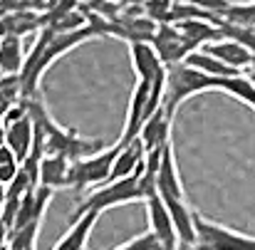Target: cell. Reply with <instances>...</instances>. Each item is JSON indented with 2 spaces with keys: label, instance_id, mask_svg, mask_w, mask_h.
Segmentation results:
<instances>
[{
  "label": "cell",
  "instance_id": "2e32d148",
  "mask_svg": "<svg viewBox=\"0 0 255 250\" xmlns=\"http://www.w3.org/2000/svg\"><path fill=\"white\" fill-rule=\"evenodd\" d=\"M173 25L183 32V37H186L196 50H201V47L208 45V42L223 40L221 27L216 25V20H181V22H173Z\"/></svg>",
  "mask_w": 255,
  "mask_h": 250
},
{
  "label": "cell",
  "instance_id": "603a6c76",
  "mask_svg": "<svg viewBox=\"0 0 255 250\" xmlns=\"http://www.w3.org/2000/svg\"><path fill=\"white\" fill-rule=\"evenodd\" d=\"M20 159L15 156V151L10 149V146H5V144H0V181L2 183H10L15 176H17V171H20Z\"/></svg>",
  "mask_w": 255,
  "mask_h": 250
},
{
  "label": "cell",
  "instance_id": "4316f807",
  "mask_svg": "<svg viewBox=\"0 0 255 250\" xmlns=\"http://www.w3.org/2000/svg\"><path fill=\"white\" fill-rule=\"evenodd\" d=\"M5 196H7V183L0 181V213H2V206H5Z\"/></svg>",
  "mask_w": 255,
  "mask_h": 250
},
{
  "label": "cell",
  "instance_id": "7402d4cb",
  "mask_svg": "<svg viewBox=\"0 0 255 250\" xmlns=\"http://www.w3.org/2000/svg\"><path fill=\"white\" fill-rule=\"evenodd\" d=\"M223 20L236 22V25H243V27H253L255 30V0H251V2H233V5L226 10Z\"/></svg>",
  "mask_w": 255,
  "mask_h": 250
},
{
  "label": "cell",
  "instance_id": "52a82bcc",
  "mask_svg": "<svg viewBox=\"0 0 255 250\" xmlns=\"http://www.w3.org/2000/svg\"><path fill=\"white\" fill-rule=\"evenodd\" d=\"M156 193H159V198L164 203H169V201H186L181 171H178V164H176L173 141H166V146L161 151V161H159V168H156Z\"/></svg>",
  "mask_w": 255,
  "mask_h": 250
},
{
  "label": "cell",
  "instance_id": "f546056e",
  "mask_svg": "<svg viewBox=\"0 0 255 250\" xmlns=\"http://www.w3.org/2000/svg\"><path fill=\"white\" fill-rule=\"evenodd\" d=\"M253 72H255V65H253Z\"/></svg>",
  "mask_w": 255,
  "mask_h": 250
},
{
  "label": "cell",
  "instance_id": "cb8c5ba5",
  "mask_svg": "<svg viewBox=\"0 0 255 250\" xmlns=\"http://www.w3.org/2000/svg\"><path fill=\"white\" fill-rule=\"evenodd\" d=\"M114 250H164V248H161L159 238L151 231H146L144 236H136V238L127 241L124 246H119V248H114Z\"/></svg>",
  "mask_w": 255,
  "mask_h": 250
},
{
  "label": "cell",
  "instance_id": "ba28073f",
  "mask_svg": "<svg viewBox=\"0 0 255 250\" xmlns=\"http://www.w3.org/2000/svg\"><path fill=\"white\" fill-rule=\"evenodd\" d=\"M151 45H154V50L159 52V57H161V62H164L166 67L183 62V60L196 50V47L183 37V32H181L173 22H161V25H159V30H156Z\"/></svg>",
  "mask_w": 255,
  "mask_h": 250
},
{
  "label": "cell",
  "instance_id": "44dd1931",
  "mask_svg": "<svg viewBox=\"0 0 255 250\" xmlns=\"http://www.w3.org/2000/svg\"><path fill=\"white\" fill-rule=\"evenodd\" d=\"M42 223H30L25 228H17L10 233L7 250H37V236H40Z\"/></svg>",
  "mask_w": 255,
  "mask_h": 250
},
{
  "label": "cell",
  "instance_id": "5b68a950",
  "mask_svg": "<svg viewBox=\"0 0 255 250\" xmlns=\"http://www.w3.org/2000/svg\"><path fill=\"white\" fill-rule=\"evenodd\" d=\"M196 221V246L201 250H255V236L238 233L228 226L213 223L193 211Z\"/></svg>",
  "mask_w": 255,
  "mask_h": 250
},
{
  "label": "cell",
  "instance_id": "ac0fdd59",
  "mask_svg": "<svg viewBox=\"0 0 255 250\" xmlns=\"http://www.w3.org/2000/svg\"><path fill=\"white\" fill-rule=\"evenodd\" d=\"M25 50H22V37L7 35L0 40V70L2 75H20L25 65Z\"/></svg>",
  "mask_w": 255,
  "mask_h": 250
},
{
  "label": "cell",
  "instance_id": "83f0119b",
  "mask_svg": "<svg viewBox=\"0 0 255 250\" xmlns=\"http://www.w3.org/2000/svg\"><path fill=\"white\" fill-rule=\"evenodd\" d=\"M0 144H5V124H2V117H0Z\"/></svg>",
  "mask_w": 255,
  "mask_h": 250
},
{
  "label": "cell",
  "instance_id": "484cf974",
  "mask_svg": "<svg viewBox=\"0 0 255 250\" xmlns=\"http://www.w3.org/2000/svg\"><path fill=\"white\" fill-rule=\"evenodd\" d=\"M7 241H10V228L0 221V250L7 248Z\"/></svg>",
  "mask_w": 255,
  "mask_h": 250
},
{
  "label": "cell",
  "instance_id": "7a4b0ae2",
  "mask_svg": "<svg viewBox=\"0 0 255 250\" xmlns=\"http://www.w3.org/2000/svg\"><path fill=\"white\" fill-rule=\"evenodd\" d=\"M218 80L221 77H211V75H203L198 72L196 67L186 65V62H178V65H169L166 67V87H164V99H161V107L169 112L171 117L176 114V109L201 94V92H216L218 89Z\"/></svg>",
  "mask_w": 255,
  "mask_h": 250
},
{
  "label": "cell",
  "instance_id": "30bf717a",
  "mask_svg": "<svg viewBox=\"0 0 255 250\" xmlns=\"http://www.w3.org/2000/svg\"><path fill=\"white\" fill-rule=\"evenodd\" d=\"M2 124H5V146H10L15 151V156L20 159V164H22L30 156L32 144H35V122L30 117V109L22 117L2 122Z\"/></svg>",
  "mask_w": 255,
  "mask_h": 250
},
{
  "label": "cell",
  "instance_id": "8fae6325",
  "mask_svg": "<svg viewBox=\"0 0 255 250\" xmlns=\"http://www.w3.org/2000/svg\"><path fill=\"white\" fill-rule=\"evenodd\" d=\"M201 50L211 52L213 57H218L221 62H226L228 67L238 70V72H251L255 65V55L251 50H246L243 45H238L236 40H216V42H208L203 45Z\"/></svg>",
  "mask_w": 255,
  "mask_h": 250
},
{
  "label": "cell",
  "instance_id": "6da1fadb",
  "mask_svg": "<svg viewBox=\"0 0 255 250\" xmlns=\"http://www.w3.org/2000/svg\"><path fill=\"white\" fill-rule=\"evenodd\" d=\"M99 37L97 27L92 22H87L85 27L72 30V32H55L52 27H42L37 32V40L32 45V50L25 57L22 72H20V84H22V99H30L35 94H40V80L45 77V72L67 52H72L75 47H80L87 40Z\"/></svg>",
  "mask_w": 255,
  "mask_h": 250
},
{
  "label": "cell",
  "instance_id": "ffe728a7",
  "mask_svg": "<svg viewBox=\"0 0 255 250\" xmlns=\"http://www.w3.org/2000/svg\"><path fill=\"white\" fill-rule=\"evenodd\" d=\"M216 25L221 27V35L226 40H236L238 45H243L246 50H251L255 55V30L253 27H243V25H236V22H228L223 17H216Z\"/></svg>",
  "mask_w": 255,
  "mask_h": 250
},
{
  "label": "cell",
  "instance_id": "e0dca14e",
  "mask_svg": "<svg viewBox=\"0 0 255 250\" xmlns=\"http://www.w3.org/2000/svg\"><path fill=\"white\" fill-rule=\"evenodd\" d=\"M70 159L57 156V154H45L40 161V183L57 191L67 188V176H70Z\"/></svg>",
  "mask_w": 255,
  "mask_h": 250
},
{
  "label": "cell",
  "instance_id": "8992f818",
  "mask_svg": "<svg viewBox=\"0 0 255 250\" xmlns=\"http://www.w3.org/2000/svg\"><path fill=\"white\" fill-rule=\"evenodd\" d=\"M159 107L151 99V82L146 80H136L131 99H129V109H127V119H124V131H122V144H129L134 139L141 136V129L146 124V119L156 112Z\"/></svg>",
  "mask_w": 255,
  "mask_h": 250
},
{
  "label": "cell",
  "instance_id": "5bb4252c",
  "mask_svg": "<svg viewBox=\"0 0 255 250\" xmlns=\"http://www.w3.org/2000/svg\"><path fill=\"white\" fill-rule=\"evenodd\" d=\"M99 216L102 213H97V211H87L82 216H77L75 223L70 226V231L55 243L52 250H87V241H89Z\"/></svg>",
  "mask_w": 255,
  "mask_h": 250
},
{
  "label": "cell",
  "instance_id": "7c38bea8",
  "mask_svg": "<svg viewBox=\"0 0 255 250\" xmlns=\"http://www.w3.org/2000/svg\"><path fill=\"white\" fill-rule=\"evenodd\" d=\"M129 52H131V67H134L139 80L154 82L166 72V65L161 62V57H159V52L154 50L151 42H131Z\"/></svg>",
  "mask_w": 255,
  "mask_h": 250
},
{
  "label": "cell",
  "instance_id": "277c9868",
  "mask_svg": "<svg viewBox=\"0 0 255 250\" xmlns=\"http://www.w3.org/2000/svg\"><path fill=\"white\" fill-rule=\"evenodd\" d=\"M117 151H119V141L109 149H99L89 156H82L77 161L70 164V176H67V188H75V191H82L89 186H102L109 181L112 176V166H114V159H117Z\"/></svg>",
  "mask_w": 255,
  "mask_h": 250
},
{
  "label": "cell",
  "instance_id": "3957f363",
  "mask_svg": "<svg viewBox=\"0 0 255 250\" xmlns=\"http://www.w3.org/2000/svg\"><path fill=\"white\" fill-rule=\"evenodd\" d=\"M139 176H141V171L97 186L89 196H85V201H80V206H77V211H75V218L87 213V211L104 213V211H109V208H119V206H127V203H139V201L144 203V193H141Z\"/></svg>",
  "mask_w": 255,
  "mask_h": 250
},
{
  "label": "cell",
  "instance_id": "d6986e66",
  "mask_svg": "<svg viewBox=\"0 0 255 250\" xmlns=\"http://www.w3.org/2000/svg\"><path fill=\"white\" fill-rule=\"evenodd\" d=\"M183 62L191 65V67H196V70L203 72V75H211V77H236V75H243V72L228 67L226 62H221L218 57H213V55L206 52V50H193Z\"/></svg>",
  "mask_w": 255,
  "mask_h": 250
},
{
  "label": "cell",
  "instance_id": "9a60e30c",
  "mask_svg": "<svg viewBox=\"0 0 255 250\" xmlns=\"http://www.w3.org/2000/svg\"><path fill=\"white\" fill-rule=\"evenodd\" d=\"M144 156H146V149H144L141 139H134L129 144H122L119 141V151H117V159H114L109 181L124 178V176H131V173L141 171L144 168Z\"/></svg>",
  "mask_w": 255,
  "mask_h": 250
},
{
  "label": "cell",
  "instance_id": "9c48e42d",
  "mask_svg": "<svg viewBox=\"0 0 255 250\" xmlns=\"http://www.w3.org/2000/svg\"><path fill=\"white\" fill-rule=\"evenodd\" d=\"M146 213H149V231L159 238L161 248L164 250H181V241H178L173 218H171L166 203L159 198V193L151 196V198H146Z\"/></svg>",
  "mask_w": 255,
  "mask_h": 250
},
{
  "label": "cell",
  "instance_id": "d4e9b609",
  "mask_svg": "<svg viewBox=\"0 0 255 250\" xmlns=\"http://www.w3.org/2000/svg\"><path fill=\"white\" fill-rule=\"evenodd\" d=\"M183 2H191V5L201 7L203 12L216 15V17H223V15H226V10L233 5V0H183Z\"/></svg>",
  "mask_w": 255,
  "mask_h": 250
},
{
  "label": "cell",
  "instance_id": "f1b7e54d",
  "mask_svg": "<svg viewBox=\"0 0 255 250\" xmlns=\"http://www.w3.org/2000/svg\"><path fill=\"white\" fill-rule=\"evenodd\" d=\"M20 2H22L25 7H32V10H35V5H37V0H20Z\"/></svg>",
  "mask_w": 255,
  "mask_h": 250
},
{
  "label": "cell",
  "instance_id": "4fadbf2b",
  "mask_svg": "<svg viewBox=\"0 0 255 250\" xmlns=\"http://www.w3.org/2000/svg\"><path fill=\"white\" fill-rule=\"evenodd\" d=\"M171 124H173V117L164 107H159L144 124L141 129V144L146 151H156V149H164V144L171 141Z\"/></svg>",
  "mask_w": 255,
  "mask_h": 250
}]
</instances>
